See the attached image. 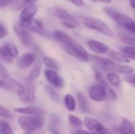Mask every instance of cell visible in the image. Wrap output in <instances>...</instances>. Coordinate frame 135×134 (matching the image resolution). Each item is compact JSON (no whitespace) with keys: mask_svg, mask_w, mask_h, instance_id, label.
I'll return each mask as SVG.
<instances>
[{"mask_svg":"<svg viewBox=\"0 0 135 134\" xmlns=\"http://www.w3.org/2000/svg\"><path fill=\"white\" fill-rule=\"evenodd\" d=\"M53 36L58 41H59L62 44H65V45L71 47L72 49H74L78 53H80L82 56H84L85 58H86L89 60V54L84 49V47L78 41H76L74 38H72L70 36H69L66 32L60 31V30H57L53 32Z\"/></svg>","mask_w":135,"mask_h":134,"instance_id":"3957f363","label":"cell"},{"mask_svg":"<svg viewBox=\"0 0 135 134\" xmlns=\"http://www.w3.org/2000/svg\"><path fill=\"white\" fill-rule=\"evenodd\" d=\"M73 4H74L77 6H84V1L83 0H69Z\"/></svg>","mask_w":135,"mask_h":134,"instance_id":"60d3db41","label":"cell"},{"mask_svg":"<svg viewBox=\"0 0 135 134\" xmlns=\"http://www.w3.org/2000/svg\"><path fill=\"white\" fill-rule=\"evenodd\" d=\"M21 24H23L28 30H29L31 32H33L37 33V34H40V35H41V36H43L44 37H47V38L51 37L50 33L44 28V24L39 20H32L29 23Z\"/></svg>","mask_w":135,"mask_h":134,"instance_id":"8fae6325","label":"cell"},{"mask_svg":"<svg viewBox=\"0 0 135 134\" xmlns=\"http://www.w3.org/2000/svg\"><path fill=\"white\" fill-rule=\"evenodd\" d=\"M44 76L47 79V81H48V83L57 88H61L64 86V80L63 78L57 73V71L55 70H46L44 71Z\"/></svg>","mask_w":135,"mask_h":134,"instance_id":"9c48e42d","label":"cell"},{"mask_svg":"<svg viewBox=\"0 0 135 134\" xmlns=\"http://www.w3.org/2000/svg\"><path fill=\"white\" fill-rule=\"evenodd\" d=\"M7 34H8V31L6 28V27L3 26L2 24H0V38H3L6 36Z\"/></svg>","mask_w":135,"mask_h":134,"instance_id":"74e56055","label":"cell"},{"mask_svg":"<svg viewBox=\"0 0 135 134\" xmlns=\"http://www.w3.org/2000/svg\"><path fill=\"white\" fill-rule=\"evenodd\" d=\"M103 70H105L106 71H115V72H118L119 73H122V74H126V75H128V74H131V73H134V70L129 66H124V65H120V66H118V65H112V66H103L102 67Z\"/></svg>","mask_w":135,"mask_h":134,"instance_id":"9a60e30c","label":"cell"},{"mask_svg":"<svg viewBox=\"0 0 135 134\" xmlns=\"http://www.w3.org/2000/svg\"><path fill=\"white\" fill-rule=\"evenodd\" d=\"M107 79H108V81L112 86H115V87L119 86V85L121 83V79L119 77V75H117L115 73H113V72L112 73H109L107 75Z\"/></svg>","mask_w":135,"mask_h":134,"instance_id":"f546056e","label":"cell"},{"mask_svg":"<svg viewBox=\"0 0 135 134\" xmlns=\"http://www.w3.org/2000/svg\"><path fill=\"white\" fill-rule=\"evenodd\" d=\"M95 78L97 81V82H99V84H101L104 87L105 91H106V93H107V98L108 100H112V101H115L117 99L116 93L108 85V84L106 83V81L104 80L102 75L99 72H96V73H95Z\"/></svg>","mask_w":135,"mask_h":134,"instance_id":"5bb4252c","label":"cell"},{"mask_svg":"<svg viewBox=\"0 0 135 134\" xmlns=\"http://www.w3.org/2000/svg\"><path fill=\"white\" fill-rule=\"evenodd\" d=\"M77 98H78L81 111L83 113H90L91 111H90V108H89V103L85 96L81 92H77Z\"/></svg>","mask_w":135,"mask_h":134,"instance_id":"d6986e66","label":"cell"},{"mask_svg":"<svg viewBox=\"0 0 135 134\" xmlns=\"http://www.w3.org/2000/svg\"><path fill=\"white\" fill-rule=\"evenodd\" d=\"M37 11H38V6L34 3L28 5L25 7H24L21 10V13H20L21 23L27 24L31 22L33 20Z\"/></svg>","mask_w":135,"mask_h":134,"instance_id":"ba28073f","label":"cell"},{"mask_svg":"<svg viewBox=\"0 0 135 134\" xmlns=\"http://www.w3.org/2000/svg\"><path fill=\"white\" fill-rule=\"evenodd\" d=\"M47 10L51 15L60 19L62 21V24L67 28H74L78 24V20L64 9L60 7H49Z\"/></svg>","mask_w":135,"mask_h":134,"instance_id":"277c9868","label":"cell"},{"mask_svg":"<svg viewBox=\"0 0 135 134\" xmlns=\"http://www.w3.org/2000/svg\"><path fill=\"white\" fill-rule=\"evenodd\" d=\"M4 47H6V49L7 50V51L9 52V54L13 57V58H17L19 54V51L17 47L12 43L9 42H6L4 44Z\"/></svg>","mask_w":135,"mask_h":134,"instance_id":"1f68e13d","label":"cell"},{"mask_svg":"<svg viewBox=\"0 0 135 134\" xmlns=\"http://www.w3.org/2000/svg\"><path fill=\"white\" fill-rule=\"evenodd\" d=\"M43 62L48 69L52 70H55V71L59 70V66L52 58L48 57V56H45L43 58Z\"/></svg>","mask_w":135,"mask_h":134,"instance_id":"f1b7e54d","label":"cell"},{"mask_svg":"<svg viewBox=\"0 0 135 134\" xmlns=\"http://www.w3.org/2000/svg\"><path fill=\"white\" fill-rule=\"evenodd\" d=\"M104 10L105 13L119 26L126 29L127 32L135 35V21L131 17L111 7H106Z\"/></svg>","mask_w":135,"mask_h":134,"instance_id":"6da1fadb","label":"cell"},{"mask_svg":"<svg viewBox=\"0 0 135 134\" xmlns=\"http://www.w3.org/2000/svg\"><path fill=\"white\" fill-rule=\"evenodd\" d=\"M19 126L27 131L33 132L41 129L44 125V118L43 115H35L30 116H21L17 119Z\"/></svg>","mask_w":135,"mask_h":134,"instance_id":"7a4b0ae2","label":"cell"},{"mask_svg":"<svg viewBox=\"0 0 135 134\" xmlns=\"http://www.w3.org/2000/svg\"><path fill=\"white\" fill-rule=\"evenodd\" d=\"M60 118L56 115V114H54V113H51L50 115V122L51 123V125L53 126H56V125H59L60 123Z\"/></svg>","mask_w":135,"mask_h":134,"instance_id":"d590c367","label":"cell"},{"mask_svg":"<svg viewBox=\"0 0 135 134\" xmlns=\"http://www.w3.org/2000/svg\"><path fill=\"white\" fill-rule=\"evenodd\" d=\"M89 96L95 102H102L106 100L107 93L104 87L101 84L93 85L89 89Z\"/></svg>","mask_w":135,"mask_h":134,"instance_id":"30bf717a","label":"cell"},{"mask_svg":"<svg viewBox=\"0 0 135 134\" xmlns=\"http://www.w3.org/2000/svg\"><path fill=\"white\" fill-rule=\"evenodd\" d=\"M91 1H93V2H97V0H91Z\"/></svg>","mask_w":135,"mask_h":134,"instance_id":"bcb514c9","label":"cell"},{"mask_svg":"<svg viewBox=\"0 0 135 134\" xmlns=\"http://www.w3.org/2000/svg\"><path fill=\"white\" fill-rule=\"evenodd\" d=\"M87 46L91 51L99 54H106L110 50L108 46L106 45L105 43L93 39H89V40H87Z\"/></svg>","mask_w":135,"mask_h":134,"instance_id":"4fadbf2b","label":"cell"},{"mask_svg":"<svg viewBox=\"0 0 135 134\" xmlns=\"http://www.w3.org/2000/svg\"><path fill=\"white\" fill-rule=\"evenodd\" d=\"M15 0H0V7L8 6L11 3H13Z\"/></svg>","mask_w":135,"mask_h":134,"instance_id":"f35d334b","label":"cell"},{"mask_svg":"<svg viewBox=\"0 0 135 134\" xmlns=\"http://www.w3.org/2000/svg\"><path fill=\"white\" fill-rule=\"evenodd\" d=\"M12 80L13 78L9 77V76L6 73L0 72V87L2 88L10 91Z\"/></svg>","mask_w":135,"mask_h":134,"instance_id":"7402d4cb","label":"cell"},{"mask_svg":"<svg viewBox=\"0 0 135 134\" xmlns=\"http://www.w3.org/2000/svg\"><path fill=\"white\" fill-rule=\"evenodd\" d=\"M119 36L124 43L130 46H135L134 34H132L129 32H119Z\"/></svg>","mask_w":135,"mask_h":134,"instance_id":"603a6c76","label":"cell"},{"mask_svg":"<svg viewBox=\"0 0 135 134\" xmlns=\"http://www.w3.org/2000/svg\"><path fill=\"white\" fill-rule=\"evenodd\" d=\"M72 134H93L92 133H89L87 131H85V130H78L74 132H73Z\"/></svg>","mask_w":135,"mask_h":134,"instance_id":"b9f144b4","label":"cell"},{"mask_svg":"<svg viewBox=\"0 0 135 134\" xmlns=\"http://www.w3.org/2000/svg\"><path fill=\"white\" fill-rule=\"evenodd\" d=\"M24 134H30V133H24Z\"/></svg>","mask_w":135,"mask_h":134,"instance_id":"7dc6e473","label":"cell"},{"mask_svg":"<svg viewBox=\"0 0 135 134\" xmlns=\"http://www.w3.org/2000/svg\"><path fill=\"white\" fill-rule=\"evenodd\" d=\"M84 124L85 126L93 134H112L110 130L104 126L100 122L93 118L85 117Z\"/></svg>","mask_w":135,"mask_h":134,"instance_id":"52a82bcc","label":"cell"},{"mask_svg":"<svg viewBox=\"0 0 135 134\" xmlns=\"http://www.w3.org/2000/svg\"><path fill=\"white\" fill-rule=\"evenodd\" d=\"M108 54L112 59L119 62H122V63H128L130 62V59L125 54H123L122 52L115 51L110 49L108 52Z\"/></svg>","mask_w":135,"mask_h":134,"instance_id":"ffe728a7","label":"cell"},{"mask_svg":"<svg viewBox=\"0 0 135 134\" xmlns=\"http://www.w3.org/2000/svg\"><path fill=\"white\" fill-rule=\"evenodd\" d=\"M37 1L39 0H15L13 3L12 9L13 11H18L20 9H22L26 6L35 3Z\"/></svg>","mask_w":135,"mask_h":134,"instance_id":"d4e9b609","label":"cell"},{"mask_svg":"<svg viewBox=\"0 0 135 134\" xmlns=\"http://www.w3.org/2000/svg\"><path fill=\"white\" fill-rule=\"evenodd\" d=\"M120 51L129 59L135 61V46H125L120 48Z\"/></svg>","mask_w":135,"mask_h":134,"instance_id":"4316f807","label":"cell"},{"mask_svg":"<svg viewBox=\"0 0 135 134\" xmlns=\"http://www.w3.org/2000/svg\"><path fill=\"white\" fill-rule=\"evenodd\" d=\"M100 2H104V3H106V4H108L111 2V0H99Z\"/></svg>","mask_w":135,"mask_h":134,"instance_id":"f6af8a7d","label":"cell"},{"mask_svg":"<svg viewBox=\"0 0 135 134\" xmlns=\"http://www.w3.org/2000/svg\"><path fill=\"white\" fill-rule=\"evenodd\" d=\"M14 112L26 115H44V111L40 108L28 106V107H17L14 110Z\"/></svg>","mask_w":135,"mask_h":134,"instance_id":"2e32d148","label":"cell"},{"mask_svg":"<svg viewBox=\"0 0 135 134\" xmlns=\"http://www.w3.org/2000/svg\"><path fill=\"white\" fill-rule=\"evenodd\" d=\"M34 81H31L29 79L26 81V93H27V103H33L36 100L35 97V84Z\"/></svg>","mask_w":135,"mask_h":134,"instance_id":"e0dca14e","label":"cell"},{"mask_svg":"<svg viewBox=\"0 0 135 134\" xmlns=\"http://www.w3.org/2000/svg\"><path fill=\"white\" fill-rule=\"evenodd\" d=\"M13 58L9 54V52L7 51V50L6 49L4 45L0 46V59L5 62L10 63L13 62Z\"/></svg>","mask_w":135,"mask_h":134,"instance_id":"4dcf8cb0","label":"cell"},{"mask_svg":"<svg viewBox=\"0 0 135 134\" xmlns=\"http://www.w3.org/2000/svg\"><path fill=\"white\" fill-rule=\"evenodd\" d=\"M44 88H45V91H46L47 94L51 97V99L53 101H55L56 103L60 101V100H61L60 99V96L58 94V92L55 90V88L53 87H51L50 85H46L44 87Z\"/></svg>","mask_w":135,"mask_h":134,"instance_id":"83f0119b","label":"cell"},{"mask_svg":"<svg viewBox=\"0 0 135 134\" xmlns=\"http://www.w3.org/2000/svg\"><path fill=\"white\" fill-rule=\"evenodd\" d=\"M84 25L92 30H95L97 32H99L100 33L108 36V37H112L114 36V32L112 30V28L103 21L93 17H87L84 19L83 21Z\"/></svg>","mask_w":135,"mask_h":134,"instance_id":"5b68a950","label":"cell"},{"mask_svg":"<svg viewBox=\"0 0 135 134\" xmlns=\"http://www.w3.org/2000/svg\"><path fill=\"white\" fill-rule=\"evenodd\" d=\"M49 132L51 133V134H61L59 130L53 125L49 126Z\"/></svg>","mask_w":135,"mask_h":134,"instance_id":"ab89813d","label":"cell"},{"mask_svg":"<svg viewBox=\"0 0 135 134\" xmlns=\"http://www.w3.org/2000/svg\"><path fill=\"white\" fill-rule=\"evenodd\" d=\"M130 4H131V7L135 9V0H130Z\"/></svg>","mask_w":135,"mask_h":134,"instance_id":"ee69618b","label":"cell"},{"mask_svg":"<svg viewBox=\"0 0 135 134\" xmlns=\"http://www.w3.org/2000/svg\"><path fill=\"white\" fill-rule=\"evenodd\" d=\"M64 103L66 107L70 111H74L76 109V101L71 94H66L64 97Z\"/></svg>","mask_w":135,"mask_h":134,"instance_id":"484cf974","label":"cell"},{"mask_svg":"<svg viewBox=\"0 0 135 134\" xmlns=\"http://www.w3.org/2000/svg\"><path fill=\"white\" fill-rule=\"evenodd\" d=\"M0 72H3V73H6V69L5 68V66L0 62Z\"/></svg>","mask_w":135,"mask_h":134,"instance_id":"7bdbcfd3","label":"cell"},{"mask_svg":"<svg viewBox=\"0 0 135 134\" xmlns=\"http://www.w3.org/2000/svg\"><path fill=\"white\" fill-rule=\"evenodd\" d=\"M0 134H14L11 126L5 121H0Z\"/></svg>","mask_w":135,"mask_h":134,"instance_id":"d6a6232c","label":"cell"},{"mask_svg":"<svg viewBox=\"0 0 135 134\" xmlns=\"http://www.w3.org/2000/svg\"><path fill=\"white\" fill-rule=\"evenodd\" d=\"M0 117L4 118H10L12 117V115L8 109L0 105Z\"/></svg>","mask_w":135,"mask_h":134,"instance_id":"e575fe53","label":"cell"},{"mask_svg":"<svg viewBox=\"0 0 135 134\" xmlns=\"http://www.w3.org/2000/svg\"><path fill=\"white\" fill-rule=\"evenodd\" d=\"M37 58V55L35 52H28L23 54L17 60V66L20 69H27L31 66Z\"/></svg>","mask_w":135,"mask_h":134,"instance_id":"7c38bea8","label":"cell"},{"mask_svg":"<svg viewBox=\"0 0 135 134\" xmlns=\"http://www.w3.org/2000/svg\"><path fill=\"white\" fill-rule=\"evenodd\" d=\"M68 120H69V122L70 123V125L74 127H76V128H80L83 125L81 119L78 118L77 116L73 115H70L68 116Z\"/></svg>","mask_w":135,"mask_h":134,"instance_id":"836d02e7","label":"cell"},{"mask_svg":"<svg viewBox=\"0 0 135 134\" xmlns=\"http://www.w3.org/2000/svg\"><path fill=\"white\" fill-rule=\"evenodd\" d=\"M89 59H91L96 64L101 66L102 67L112 66V65L115 64V62L113 59L108 58H104V57H101L99 55H89Z\"/></svg>","mask_w":135,"mask_h":134,"instance_id":"ac0fdd59","label":"cell"},{"mask_svg":"<svg viewBox=\"0 0 135 134\" xmlns=\"http://www.w3.org/2000/svg\"><path fill=\"white\" fill-rule=\"evenodd\" d=\"M121 134H135V129L134 125L128 119H123L119 129Z\"/></svg>","mask_w":135,"mask_h":134,"instance_id":"44dd1931","label":"cell"},{"mask_svg":"<svg viewBox=\"0 0 135 134\" xmlns=\"http://www.w3.org/2000/svg\"><path fill=\"white\" fill-rule=\"evenodd\" d=\"M41 68H42V62L40 61V59H38L37 62L35 63L34 66L32 67V69L31 70L28 79L31 81H35L36 78H38L41 72Z\"/></svg>","mask_w":135,"mask_h":134,"instance_id":"cb8c5ba5","label":"cell"},{"mask_svg":"<svg viewBox=\"0 0 135 134\" xmlns=\"http://www.w3.org/2000/svg\"><path fill=\"white\" fill-rule=\"evenodd\" d=\"M13 30L16 36L19 38L20 41L26 47H33L34 39L29 30H28L23 24L21 23L17 24L13 26Z\"/></svg>","mask_w":135,"mask_h":134,"instance_id":"8992f818","label":"cell"},{"mask_svg":"<svg viewBox=\"0 0 135 134\" xmlns=\"http://www.w3.org/2000/svg\"><path fill=\"white\" fill-rule=\"evenodd\" d=\"M124 80H125L128 84L132 85L135 86V74L131 73V74L127 75V77H125Z\"/></svg>","mask_w":135,"mask_h":134,"instance_id":"8d00e7d4","label":"cell"}]
</instances>
